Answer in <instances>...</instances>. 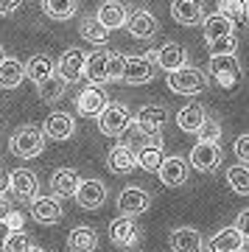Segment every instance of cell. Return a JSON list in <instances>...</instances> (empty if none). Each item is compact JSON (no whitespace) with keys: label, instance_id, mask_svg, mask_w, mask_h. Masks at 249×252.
I'll list each match as a JSON object with an SVG mask.
<instances>
[{"label":"cell","instance_id":"ab89813d","mask_svg":"<svg viewBox=\"0 0 249 252\" xmlns=\"http://www.w3.org/2000/svg\"><path fill=\"white\" fill-rule=\"evenodd\" d=\"M124 70H126V56L118 54V51H109V79L124 81Z\"/></svg>","mask_w":249,"mask_h":252},{"label":"cell","instance_id":"836d02e7","mask_svg":"<svg viewBox=\"0 0 249 252\" xmlns=\"http://www.w3.org/2000/svg\"><path fill=\"white\" fill-rule=\"evenodd\" d=\"M162 160H165V157H162V146L160 143H152V146H146V149L137 152V165L146 168V171H160Z\"/></svg>","mask_w":249,"mask_h":252},{"label":"cell","instance_id":"603a6c76","mask_svg":"<svg viewBox=\"0 0 249 252\" xmlns=\"http://www.w3.org/2000/svg\"><path fill=\"white\" fill-rule=\"evenodd\" d=\"M157 64L165 73H174V70H179V67L187 64V51L179 42H168V45H162L157 51Z\"/></svg>","mask_w":249,"mask_h":252},{"label":"cell","instance_id":"ffe728a7","mask_svg":"<svg viewBox=\"0 0 249 252\" xmlns=\"http://www.w3.org/2000/svg\"><path fill=\"white\" fill-rule=\"evenodd\" d=\"M157 174H160L162 185H168V188L185 185V182H187V162L182 160V157H165Z\"/></svg>","mask_w":249,"mask_h":252},{"label":"cell","instance_id":"1f68e13d","mask_svg":"<svg viewBox=\"0 0 249 252\" xmlns=\"http://www.w3.org/2000/svg\"><path fill=\"white\" fill-rule=\"evenodd\" d=\"M79 34L84 36L87 42H93V45H104L107 36H109V31L101 26V20L98 17H84L81 20V26H79Z\"/></svg>","mask_w":249,"mask_h":252},{"label":"cell","instance_id":"8992f818","mask_svg":"<svg viewBox=\"0 0 249 252\" xmlns=\"http://www.w3.org/2000/svg\"><path fill=\"white\" fill-rule=\"evenodd\" d=\"M187 162L193 165L196 171H213L216 165L221 162V146L218 143H205V140H199V143L190 149V157H187Z\"/></svg>","mask_w":249,"mask_h":252},{"label":"cell","instance_id":"2e32d148","mask_svg":"<svg viewBox=\"0 0 249 252\" xmlns=\"http://www.w3.org/2000/svg\"><path fill=\"white\" fill-rule=\"evenodd\" d=\"M42 132H45V137H51V140H67V137H73V132H76V121H73V115H67V112H51V115L45 118Z\"/></svg>","mask_w":249,"mask_h":252},{"label":"cell","instance_id":"cb8c5ba5","mask_svg":"<svg viewBox=\"0 0 249 252\" xmlns=\"http://www.w3.org/2000/svg\"><path fill=\"white\" fill-rule=\"evenodd\" d=\"M67 250L70 252H95L98 250V233L87 224L73 227L67 235Z\"/></svg>","mask_w":249,"mask_h":252},{"label":"cell","instance_id":"7dc6e473","mask_svg":"<svg viewBox=\"0 0 249 252\" xmlns=\"http://www.w3.org/2000/svg\"><path fill=\"white\" fill-rule=\"evenodd\" d=\"M11 235V227L9 221H0V244H6V238Z\"/></svg>","mask_w":249,"mask_h":252},{"label":"cell","instance_id":"ac0fdd59","mask_svg":"<svg viewBox=\"0 0 249 252\" xmlns=\"http://www.w3.org/2000/svg\"><path fill=\"white\" fill-rule=\"evenodd\" d=\"M244 244H247V238L238 233V227H224V230H218L210 238L207 250L210 252H244Z\"/></svg>","mask_w":249,"mask_h":252},{"label":"cell","instance_id":"5b68a950","mask_svg":"<svg viewBox=\"0 0 249 252\" xmlns=\"http://www.w3.org/2000/svg\"><path fill=\"white\" fill-rule=\"evenodd\" d=\"M207 70L224 90H232L241 79V64L235 56H210V67Z\"/></svg>","mask_w":249,"mask_h":252},{"label":"cell","instance_id":"52a82bcc","mask_svg":"<svg viewBox=\"0 0 249 252\" xmlns=\"http://www.w3.org/2000/svg\"><path fill=\"white\" fill-rule=\"evenodd\" d=\"M149 205H152V196H149V190L143 188H124L121 190V196H118V210L124 213V216H140V213H146L149 210Z\"/></svg>","mask_w":249,"mask_h":252},{"label":"cell","instance_id":"e0dca14e","mask_svg":"<svg viewBox=\"0 0 249 252\" xmlns=\"http://www.w3.org/2000/svg\"><path fill=\"white\" fill-rule=\"evenodd\" d=\"M98 20H101V26L107 28V31H115V28H124L126 20H129V11L121 0H104L101 6H98Z\"/></svg>","mask_w":249,"mask_h":252},{"label":"cell","instance_id":"8fae6325","mask_svg":"<svg viewBox=\"0 0 249 252\" xmlns=\"http://www.w3.org/2000/svg\"><path fill=\"white\" fill-rule=\"evenodd\" d=\"M134 124L140 126L143 132H149V135H160V129L168 124V109L162 104H149V107L137 109Z\"/></svg>","mask_w":249,"mask_h":252},{"label":"cell","instance_id":"4fadbf2b","mask_svg":"<svg viewBox=\"0 0 249 252\" xmlns=\"http://www.w3.org/2000/svg\"><path fill=\"white\" fill-rule=\"evenodd\" d=\"M76 202L79 207L84 210H98V207L107 202V188H104V182L101 180H84L76 190Z\"/></svg>","mask_w":249,"mask_h":252},{"label":"cell","instance_id":"e575fe53","mask_svg":"<svg viewBox=\"0 0 249 252\" xmlns=\"http://www.w3.org/2000/svg\"><path fill=\"white\" fill-rule=\"evenodd\" d=\"M227 182H230V188L235 190V193H241V196H249V168H244V165H232V168H227Z\"/></svg>","mask_w":249,"mask_h":252},{"label":"cell","instance_id":"f546056e","mask_svg":"<svg viewBox=\"0 0 249 252\" xmlns=\"http://www.w3.org/2000/svg\"><path fill=\"white\" fill-rule=\"evenodd\" d=\"M26 79V64L20 62V59H6V62L0 64V87L3 90H17L20 84Z\"/></svg>","mask_w":249,"mask_h":252},{"label":"cell","instance_id":"7a4b0ae2","mask_svg":"<svg viewBox=\"0 0 249 252\" xmlns=\"http://www.w3.org/2000/svg\"><path fill=\"white\" fill-rule=\"evenodd\" d=\"M168 90L179 93V95H199L207 90V76L199 67H179V70L168 73Z\"/></svg>","mask_w":249,"mask_h":252},{"label":"cell","instance_id":"f35d334b","mask_svg":"<svg viewBox=\"0 0 249 252\" xmlns=\"http://www.w3.org/2000/svg\"><path fill=\"white\" fill-rule=\"evenodd\" d=\"M196 135H199V140H205V143H218V140H221V126H218V121L207 118Z\"/></svg>","mask_w":249,"mask_h":252},{"label":"cell","instance_id":"44dd1931","mask_svg":"<svg viewBox=\"0 0 249 252\" xmlns=\"http://www.w3.org/2000/svg\"><path fill=\"white\" fill-rule=\"evenodd\" d=\"M87 81L90 84H95V87H101V84H107L109 79V51H95V54L87 56Z\"/></svg>","mask_w":249,"mask_h":252},{"label":"cell","instance_id":"8d00e7d4","mask_svg":"<svg viewBox=\"0 0 249 252\" xmlns=\"http://www.w3.org/2000/svg\"><path fill=\"white\" fill-rule=\"evenodd\" d=\"M207 48H210V56H235L238 39H235V34H230V36L216 39V42H207Z\"/></svg>","mask_w":249,"mask_h":252},{"label":"cell","instance_id":"bcb514c9","mask_svg":"<svg viewBox=\"0 0 249 252\" xmlns=\"http://www.w3.org/2000/svg\"><path fill=\"white\" fill-rule=\"evenodd\" d=\"M11 216V205L6 202V196H0V221H6Z\"/></svg>","mask_w":249,"mask_h":252},{"label":"cell","instance_id":"30bf717a","mask_svg":"<svg viewBox=\"0 0 249 252\" xmlns=\"http://www.w3.org/2000/svg\"><path fill=\"white\" fill-rule=\"evenodd\" d=\"M107 107H109L107 93L101 90V87H95V84L84 87V90L79 93V98H76V109H79V115H95L98 118Z\"/></svg>","mask_w":249,"mask_h":252},{"label":"cell","instance_id":"9a60e30c","mask_svg":"<svg viewBox=\"0 0 249 252\" xmlns=\"http://www.w3.org/2000/svg\"><path fill=\"white\" fill-rule=\"evenodd\" d=\"M109 238H112V244H118V247H132V244H137V238H140V227H137V221H134L132 216H118L112 224H109Z\"/></svg>","mask_w":249,"mask_h":252},{"label":"cell","instance_id":"f1b7e54d","mask_svg":"<svg viewBox=\"0 0 249 252\" xmlns=\"http://www.w3.org/2000/svg\"><path fill=\"white\" fill-rule=\"evenodd\" d=\"M107 165L112 174H129L134 171V165H137V154L132 149H126V146H115L112 152L107 154Z\"/></svg>","mask_w":249,"mask_h":252},{"label":"cell","instance_id":"ba28073f","mask_svg":"<svg viewBox=\"0 0 249 252\" xmlns=\"http://www.w3.org/2000/svg\"><path fill=\"white\" fill-rule=\"evenodd\" d=\"M31 216H34L36 224H59L64 216L62 202L56 196H36L31 202Z\"/></svg>","mask_w":249,"mask_h":252},{"label":"cell","instance_id":"7c38bea8","mask_svg":"<svg viewBox=\"0 0 249 252\" xmlns=\"http://www.w3.org/2000/svg\"><path fill=\"white\" fill-rule=\"evenodd\" d=\"M126 28H129V34L137 36V39H152V36H157V31H160V23H157V17H154L152 11L137 9V11L129 14Z\"/></svg>","mask_w":249,"mask_h":252},{"label":"cell","instance_id":"f907efd6","mask_svg":"<svg viewBox=\"0 0 249 252\" xmlns=\"http://www.w3.org/2000/svg\"><path fill=\"white\" fill-rule=\"evenodd\" d=\"M247 9H249V0H247Z\"/></svg>","mask_w":249,"mask_h":252},{"label":"cell","instance_id":"277c9868","mask_svg":"<svg viewBox=\"0 0 249 252\" xmlns=\"http://www.w3.org/2000/svg\"><path fill=\"white\" fill-rule=\"evenodd\" d=\"M87 56L81 48H67L62 56H59V62H56V73L62 76L67 84L73 81H81V76L87 73Z\"/></svg>","mask_w":249,"mask_h":252},{"label":"cell","instance_id":"f6af8a7d","mask_svg":"<svg viewBox=\"0 0 249 252\" xmlns=\"http://www.w3.org/2000/svg\"><path fill=\"white\" fill-rule=\"evenodd\" d=\"M6 190H11V174L0 171V196H3Z\"/></svg>","mask_w":249,"mask_h":252},{"label":"cell","instance_id":"6da1fadb","mask_svg":"<svg viewBox=\"0 0 249 252\" xmlns=\"http://www.w3.org/2000/svg\"><path fill=\"white\" fill-rule=\"evenodd\" d=\"M11 154H17L20 160H34L45 152V132L36 126H20L17 132L9 137Z\"/></svg>","mask_w":249,"mask_h":252},{"label":"cell","instance_id":"b9f144b4","mask_svg":"<svg viewBox=\"0 0 249 252\" xmlns=\"http://www.w3.org/2000/svg\"><path fill=\"white\" fill-rule=\"evenodd\" d=\"M235 227H238V233L249 241V207L238 213V219H235Z\"/></svg>","mask_w":249,"mask_h":252},{"label":"cell","instance_id":"5bb4252c","mask_svg":"<svg viewBox=\"0 0 249 252\" xmlns=\"http://www.w3.org/2000/svg\"><path fill=\"white\" fill-rule=\"evenodd\" d=\"M154 59L149 56H129L126 59V70H124V81L126 84H149L154 79Z\"/></svg>","mask_w":249,"mask_h":252},{"label":"cell","instance_id":"d4e9b609","mask_svg":"<svg viewBox=\"0 0 249 252\" xmlns=\"http://www.w3.org/2000/svg\"><path fill=\"white\" fill-rule=\"evenodd\" d=\"M205 121H207V112H205L202 104H185V107L177 112V126L182 132H190V135H196Z\"/></svg>","mask_w":249,"mask_h":252},{"label":"cell","instance_id":"3957f363","mask_svg":"<svg viewBox=\"0 0 249 252\" xmlns=\"http://www.w3.org/2000/svg\"><path fill=\"white\" fill-rule=\"evenodd\" d=\"M134 124V118L129 115V109L121 104H109L101 115H98V132L107 137H121Z\"/></svg>","mask_w":249,"mask_h":252},{"label":"cell","instance_id":"d6986e66","mask_svg":"<svg viewBox=\"0 0 249 252\" xmlns=\"http://www.w3.org/2000/svg\"><path fill=\"white\" fill-rule=\"evenodd\" d=\"M79 185H81V180H79V174L73 171V168H56V171L51 174V190H54L56 199L76 196Z\"/></svg>","mask_w":249,"mask_h":252},{"label":"cell","instance_id":"ee69618b","mask_svg":"<svg viewBox=\"0 0 249 252\" xmlns=\"http://www.w3.org/2000/svg\"><path fill=\"white\" fill-rule=\"evenodd\" d=\"M6 221H9L11 233H17V230H23V216H20V213H11V216L6 219Z\"/></svg>","mask_w":249,"mask_h":252},{"label":"cell","instance_id":"c3c4849f","mask_svg":"<svg viewBox=\"0 0 249 252\" xmlns=\"http://www.w3.org/2000/svg\"><path fill=\"white\" fill-rule=\"evenodd\" d=\"M6 59H9V56H6V51H3V45H0V64L6 62Z\"/></svg>","mask_w":249,"mask_h":252},{"label":"cell","instance_id":"83f0119b","mask_svg":"<svg viewBox=\"0 0 249 252\" xmlns=\"http://www.w3.org/2000/svg\"><path fill=\"white\" fill-rule=\"evenodd\" d=\"M202 26H205V39H207V42H216V39H221V36H230L232 31H235V23H232L230 17L218 14V11L207 14Z\"/></svg>","mask_w":249,"mask_h":252},{"label":"cell","instance_id":"9c48e42d","mask_svg":"<svg viewBox=\"0 0 249 252\" xmlns=\"http://www.w3.org/2000/svg\"><path fill=\"white\" fill-rule=\"evenodd\" d=\"M171 17L179 26H199L205 23V3L202 0H174L171 3Z\"/></svg>","mask_w":249,"mask_h":252},{"label":"cell","instance_id":"7402d4cb","mask_svg":"<svg viewBox=\"0 0 249 252\" xmlns=\"http://www.w3.org/2000/svg\"><path fill=\"white\" fill-rule=\"evenodd\" d=\"M36 190H39V182L31 171L20 168V171H11V193L23 202H34L36 199Z\"/></svg>","mask_w":249,"mask_h":252},{"label":"cell","instance_id":"d6a6232c","mask_svg":"<svg viewBox=\"0 0 249 252\" xmlns=\"http://www.w3.org/2000/svg\"><path fill=\"white\" fill-rule=\"evenodd\" d=\"M79 0H42V11L51 20H70L76 14Z\"/></svg>","mask_w":249,"mask_h":252},{"label":"cell","instance_id":"60d3db41","mask_svg":"<svg viewBox=\"0 0 249 252\" xmlns=\"http://www.w3.org/2000/svg\"><path fill=\"white\" fill-rule=\"evenodd\" d=\"M232 149H235V157H238L241 162H249V135H241Z\"/></svg>","mask_w":249,"mask_h":252},{"label":"cell","instance_id":"7bdbcfd3","mask_svg":"<svg viewBox=\"0 0 249 252\" xmlns=\"http://www.w3.org/2000/svg\"><path fill=\"white\" fill-rule=\"evenodd\" d=\"M20 3H23V0H0V17H9V14H14V11L20 9Z\"/></svg>","mask_w":249,"mask_h":252},{"label":"cell","instance_id":"74e56055","mask_svg":"<svg viewBox=\"0 0 249 252\" xmlns=\"http://www.w3.org/2000/svg\"><path fill=\"white\" fill-rule=\"evenodd\" d=\"M31 247H34V244H31V235H28L26 230H17V233H11L9 238H6L3 252H28Z\"/></svg>","mask_w":249,"mask_h":252},{"label":"cell","instance_id":"4dcf8cb0","mask_svg":"<svg viewBox=\"0 0 249 252\" xmlns=\"http://www.w3.org/2000/svg\"><path fill=\"white\" fill-rule=\"evenodd\" d=\"M64 90H67V81H64L59 73H54L48 81H42V84L36 87V93H39V98H42L45 104H54V101H59L64 95Z\"/></svg>","mask_w":249,"mask_h":252},{"label":"cell","instance_id":"484cf974","mask_svg":"<svg viewBox=\"0 0 249 252\" xmlns=\"http://www.w3.org/2000/svg\"><path fill=\"white\" fill-rule=\"evenodd\" d=\"M168 241L174 252H202V235L193 227H177Z\"/></svg>","mask_w":249,"mask_h":252},{"label":"cell","instance_id":"4316f807","mask_svg":"<svg viewBox=\"0 0 249 252\" xmlns=\"http://www.w3.org/2000/svg\"><path fill=\"white\" fill-rule=\"evenodd\" d=\"M56 73V64H54V59L51 56H45V54H36V56H31L28 59V64H26V76L31 81H34L36 87L42 84V81H48L51 76Z\"/></svg>","mask_w":249,"mask_h":252},{"label":"cell","instance_id":"d590c367","mask_svg":"<svg viewBox=\"0 0 249 252\" xmlns=\"http://www.w3.org/2000/svg\"><path fill=\"white\" fill-rule=\"evenodd\" d=\"M218 14L230 17L232 23H244L247 14H249L247 0H218Z\"/></svg>","mask_w":249,"mask_h":252},{"label":"cell","instance_id":"681fc988","mask_svg":"<svg viewBox=\"0 0 249 252\" xmlns=\"http://www.w3.org/2000/svg\"><path fill=\"white\" fill-rule=\"evenodd\" d=\"M28 252H45V250H42V247H31Z\"/></svg>","mask_w":249,"mask_h":252}]
</instances>
